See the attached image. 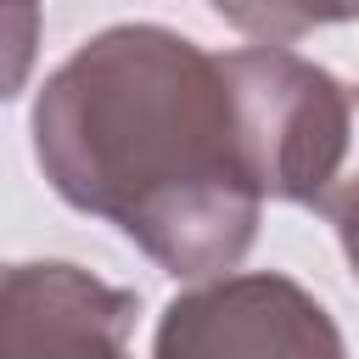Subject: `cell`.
Instances as JSON below:
<instances>
[{"label":"cell","mask_w":359,"mask_h":359,"mask_svg":"<svg viewBox=\"0 0 359 359\" xmlns=\"http://www.w3.org/2000/svg\"><path fill=\"white\" fill-rule=\"evenodd\" d=\"M50 191L123 230L163 275H230L264 219L224 56L163 22L90 34L34 95Z\"/></svg>","instance_id":"cell-1"},{"label":"cell","mask_w":359,"mask_h":359,"mask_svg":"<svg viewBox=\"0 0 359 359\" xmlns=\"http://www.w3.org/2000/svg\"><path fill=\"white\" fill-rule=\"evenodd\" d=\"M264 202L325 208L359 151V90L286 45L219 50Z\"/></svg>","instance_id":"cell-2"},{"label":"cell","mask_w":359,"mask_h":359,"mask_svg":"<svg viewBox=\"0 0 359 359\" xmlns=\"http://www.w3.org/2000/svg\"><path fill=\"white\" fill-rule=\"evenodd\" d=\"M151 359H348V342L303 280L241 269L168 297Z\"/></svg>","instance_id":"cell-3"},{"label":"cell","mask_w":359,"mask_h":359,"mask_svg":"<svg viewBox=\"0 0 359 359\" xmlns=\"http://www.w3.org/2000/svg\"><path fill=\"white\" fill-rule=\"evenodd\" d=\"M140 292L67 258L0 264V359H135Z\"/></svg>","instance_id":"cell-4"},{"label":"cell","mask_w":359,"mask_h":359,"mask_svg":"<svg viewBox=\"0 0 359 359\" xmlns=\"http://www.w3.org/2000/svg\"><path fill=\"white\" fill-rule=\"evenodd\" d=\"M39 6H0V101H11L28 73H34V56H39Z\"/></svg>","instance_id":"cell-5"},{"label":"cell","mask_w":359,"mask_h":359,"mask_svg":"<svg viewBox=\"0 0 359 359\" xmlns=\"http://www.w3.org/2000/svg\"><path fill=\"white\" fill-rule=\"evenodd\" d=\"M320 213L331 219V230H337V241H342V258H348V269L359 275V151H353L348 174L337 180V191L325 196Z\"/></svg>","instance_id":"cell-6"}]
</instances>
